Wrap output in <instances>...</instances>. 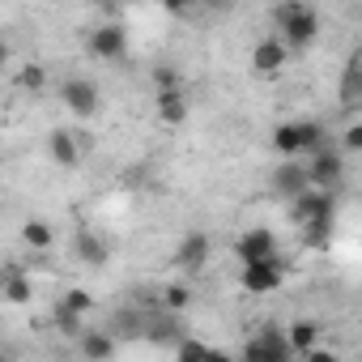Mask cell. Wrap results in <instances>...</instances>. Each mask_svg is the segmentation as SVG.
<instances>
[{"mask_svg":"<svg viewBox=\"0 0 362 362\" xmlns=\"http://www.w3.org/2000/svg\"><path fill=\"white\" fill-rule=\"evenodd\" d=\"M273 26L290 52H307L320 39V13L311 5H298V0H286V5L273 9Z\"/></svg>","mask_w":362,"mask_h":362,"instance_id":"6da1fadb","label":"cell"},{"mask_svg":"<svg viewBox=\"0 0 362 362\" xmlns=\"http://www.w3.org/2000/svg\"><path fill=\"white\" fill-rule=\"evenodd\" d=\"M239 358H243V362H294V345H290L286 328L264 324L256 337L243 341V354H239Z\"/></svg>","mask_w":362,"mask_h":362,"instance_id":"7a4b0ae2","label":"cell"},{"mask_svg":"<svg viewBox=\"0 0 362 362\" xmlns=\"http://www.w3.org/2000/svg\"><path fill=\"white\" fill-rule=\"evenodd\" d=\"M269 192H273L277 201H286V205H294L298 197H307V192H311V170H307V162H303V158L277 162V166L269 170Z\"/></svg>","mask_w":362,"mask_h":362,"instance_id":"3957f363","label":"cell"},{"mask_svg":"<svg viewBox=\"0 0 362 362\" xmlns=\"http://www.w3.org/2000/svg\"><path fill=\"white\" fill-rule=\"evenodd\" d=\"M303 162H307V170H311V188L337 192V188L345 184V158H341V145H332V149H324V153H315V158H303Z\"/></svg>","mask_w":362,"mask_h":362,"instance_id":"277c9868","label":"cell"},{"mask_svg":"<svg viewBox=\"0 0 362 362\" xmlns=\"http://www.w3.org/2000/svg\"><path fill=\"white\" fill-rule=\"evenodd\" d=\"M60 103L69 107V115L90 119V115L103 107V94H98V86H94L90 77H69V81L60 86Z\"/></svg>","mask_w":362,"mask_h":362,"instance_id":"5b68a950","label":"cell"},{"mask_svg":"<svg viewBox=\"0 0 362 362\" xmlns=\"http://www.w3.org/2000/svg\"><path fill=\"white\" fill-rule=\"evenodd\" d=\"M286 281V260H260V264H243L239 269V286L247 294H273L277 286Z\"/></svg>","mask_w":362,"mask_h":362,"instance_id":"8992f818","label":"cell"},{"mask_svg":"<svg viewBox=\"0 0 362 362\" xmlns=\"http://www.w3.org/2000/svg\"><path fill=\"white\" fill-rule=\"evenodd\" d=\"M86 47H90L94 60H124V56H128V35H124L119 22H103V26L90 30Z\"/></svg>","mask_w":362,"mask_h":362,"instance_id":"52a82bcc","label":"cell"},{"mask_svg":"<svg viewBox=\"0 0 362 362\" xmlns=\"http://www.w3.org/2000/svg\"><path fill=\"white\" fill-rule=\"evenodd\" d=\"M235 256L239 264H260V260H277V235L269 226H256V230H243L235 239Z\"/></svg>","mask_w":362,"mask_h":362,"instance_id":"ba28073f","label":"cell"},{"mask_svg":"<svg viewBox=\"0 0 362 362\" xmlns=\"http://www.w3.org/2000/svg\"><path fill=\"white\" fill-rule=\"evenodd\" d=\"M290 218H294V226H311V222L337 218V192H320V188H311L307 197H298V201L290 205Z\"/></svg>","mask_w":362,"mask_h":362,"instance_id":"9c48e42d","label":"cell"},{"mask_svg":"<svg viewBox=\"0 0 362 362\" xmlns=\"http://www.w3.org/2000/svg\"><path fill=\"white\" fill-rule=\"evenodd\" d=\"M209 256H214V239H209L205 230H188L184 239H179V247H175V264L184 269V273L205 269V264H209Z\"/></svg>","mask_w":362,"mask_h":362,"instance_id":"30bf717a","label":"cell"},{"mask_svg":"<svg viewBox=\"0 0 362 362\" xmlns=\"http://www.w3.org/2000/svg\"><path fill=\"white\" fill-rule=\"evenodd\" d=\"M286 56H290V47H286L277 35H269V39H260V43L252 47V73H256V77H277V73L286 69Z\"/></svg>","mask_w":362,"mask_h":362,"instance_id":"8fae6325","label":"cell"},{"mask_svg":"<svg viewBox=\"0 0 362 362\" xmlns=\"http://www.w3.org/2000/svg\"><path fill=\"white\" fill-rule=\"evenodd\" d=\"M73 256H77L86 269H103V264L111 260V247L103 243V235H94V230H77V235H73Z\"/></svg>","mask_w":362,"mask_h":362,"instance_id":"7c38bea8","label":"cell"},{"mask_svg":"<svg viewBox=\"0 0 362 362\" xmlns=\"http://www.w3.org/2000/svg\"><path fill=\"white\" fill-rule=\"evenodd\" d=\"M145 341H149V345H158V349H166V345H170V349H179L188 337L175 328L170 311H162V315H145Z\"/></svg>","mask_w":362,"mask_h":362,"instance_id":"4fadbf2b","label":"cell"},{"mask_svg":"<svg viewBox=\"0 0 362 362\" xmlns=\"http://www.w3.org/2000/svg\"><path fill=\"white\" fill-rule=\"evenodd\" d=\"M47 153H52V162H56L60 170H73V166L81 162V145H77V136L64 132V128L47 132Z\"/></svg>","mask_w":362,"mask_h":362,"instance_id":"5bb4252c","label":"cell"},{"mask_svg":"<svg viewBox=\"0 0 362 362\" xmlns=\"http://www.w3.org/2000/svg\"><path fill=\"white\" fill-rule=\"evenodd\" d=\"M77 345H81L86 362H111V358H115V349H119V341H115L107 328H90Z\"/></svg>","mask_w":362,"mask_h":362,"instance_id":"9a60e30c","label":"cell"},{"mask_svg":"<svg viewBox=\"0 0 362 362\" xmlns=\"http://www.w3.org/2000/svg\"><path fill=\"white\" fill-rule=\"evenodd\" d=\"M273 149L281 153V162L303 158V128H298V119H290V124H277V128H273Z\"/></svg>","mask_w":362,"mask_h":362,"instance_id":"2e32d148","label":"cell"},{"mask_svg":"<svg viewBox=\"0 0 362 362\" xmlns=\"http://www.w3.org/2000/svg\"><path fill=\"white\" fill-rule=\"evenodd\" d=\"M5 303H9V307H26V303H35V286H30V277H26L18 264L5 269Z\"/></svg>","mask_w":362,"mask_h":362,"instance_id":"e0dca14e","label":"cell"},{"mask_svg":"<svg viewBox=\"0 0 362 362\" xmlns=\"http://www.w3.org/2000/svg\"><path fill=\"white\" fill-rule=\"evenodd\" d=\"M153 107H158V119H162V124H170V128L188 119V94H184V90L158 94V98H153Z\"/></svg>","mask_w":362,"mask_h":362,"instance_id":"ac0fdd59","label":"cell"},{"mask_svg":"<svg viewBox=\"0 0 362 362\" xmlns=\"http://www.w3.org/2000/svg\"><path fill=\"white\" fill-rule=\"evenodd\" d=\"M115 341H136V337H145V315L136 311V307H124V311H115V320H111V328H107Z\"/></svg>","mask_w":362,"mask_h":362,"instance_id":"d6986e66","label":"cell"},{"mask_svg":"<svg viewBox=\"0 0 362 362\" xmlns=\"http://www.w3.org/2000/svg\"><path fill=\"white\" fill-rule=\"evenodd\" d=\"M286 337H290V345H294L298 358H307L311 349H320V324H315V320H294V324L286 328Z\"/></svg>","mask_w":362,"mask_h":362,"instance_id":"ffe728a7","label":"cell"},{"mask_svg":"<svg viewBox=\"0 0 362 362\" xmlns=\"http://www.w3.org/2000/svg\"><path fill=\"white\" fill-rule=\"evenodd\" d=\"M298 128H303V158H315V153H324V149L337 145L320 119H298Z\"/></svg>","mask_w":362,"mask_h":362,"instance_id":"44dd1931","label":"cell"},{"mask_svg":"<svg viewBox=\"0 0 362 362\" xmlns=\"http://www.w3.org/2000/svg\"><path fill=\"white\" fill-rule=\"evenodd\" d=\"M22 243H26L30 252H47V247L56 243V230H52L43 218H30V222L22 226Z\"/></svg>","mask_w":362,"mask_h":362,"instance_id":"7402d4cb","label":"cell"},{"mask_svg":"<svg viewBox=\"0 0 362 362\" xmlns=\"http://www.w3.org/2000/svg\"><path fill=\"white\" fill-rule=\"evenodd\" d=\"M303 230V243L311 252H324L332 243V230H337V218H324V222H311V226H298Z\"/></svg>","mask_w":362,"mask_h":362,"instance_id":"603a6c76","label":"cell"},{"mask_svg":"<svg viewBox=\"0 0 362 362\" xmlns=\"http://www.w3.org/2000/svg\"><path fill=\"white\" fill-rule=\"evenodd\" d=\"M52 324H56L64 337H73V341H81V337H86V328H81V315H73L64 303H56V307H52Z\"/></svg>","mask_w":362,"mask_h":362,"instance_id":"cb8c5ba5","label":"cell"},{"mask_svg":"<svg viewBox=\"0 0 362 362\" xmlns=\"http://www.w3.org/2000/svg\"><path fill=\"white\" fill-rule=\"evenodd\" d=\"M153 90L158 94H170V90H184V73H179V64H158L153 73Z\"/></svg>","mask_w":362,"mask_h":362,"instance_id":"d4e9b609","label":"cell"},{"mask_svg":"<svg viewBox=\"0 0 362 362\" xmlns=\"http://www.w3.org/2000/svg\"><path fill=\"white\" fill-rule=\"evenodd\" d=\"M341 98L345 103H362V60H354L341 77Z\"/></svg>","mask_w":362,"mask_h":362,"instance_id":"484cf974","label":"cell"},{"mask_svg":"<svg viewBox=\"0 0 362 362\" xmlns=\"http://www.w3.org/2000/svg\"><path fill=\"white\" fill-rule=\"evenodd\" d=\"M188 303H192V290H188V286H179V281H170V286L162 290V307H166L170 315H179V311H184Z\"/></svg>","mask_w":362,"mask_h":362,"instance_id":"4316f807","label":"cell"},{"mask_svg":"<svg viewBox=\"0 0 362 362\" xmlns=\"http://www.w3.org/2000/svg\"><path fill=\"white\" fill-rule=\"evenodd\" d=\"M60 303H64L73 315H90V311H94V294H90V290H81V286L64 290V294H60Z\"/></svg>","mask_w":362,"mask_h":362,"instance_id":"83f0119b","label":"cell"},{"mask_svg":"<svg viewBox=\"0 0 362 362\" xmlns=\"http://www.w3.org/2000/svg\"><path fill=\"white\" fill-rule=\"evenodd\" d=\"M175 362H209V345H205V341H192V337H188L184 345L175 349Z\"/></svg>","mask_w":362,"mask_h":362,"instance_id":"f1b7e54d","label":"cell"},{"mask_svg":"<svg viewBox=\"0 0 362 362\" xmlns=\"http://www.w3.org/2000/svg\"><path fill=\"white\" fill-rule=\"evenodd\" d=\"M18 81H22L26 90H35V94H39V90L47 86V69H43V64H26V69L18 73Z\"/></svg>","mask_w":362,"mask_h":362,"instance_id":"f546056e","label":"cell"},{"mask_svg":"<svg viewBox=\"0 0 362 362\" xmlns=\"http://www.w3.org/2000/svg\"><path fill=\"white\" fill-rule=\"evenodd\" d=\"M341 153H362V124H349L341 132Z\"/></svg>","mask_w":362,"mask_h":362,"instance_id":"4dcf8cb0","label":"cell"},{"mask_svg":"<svg viewBox=\"0 0 362 362\" xmlns=\"http://www.w3.org/2000/svg\"><path fill=\"white\" fill-rule=\"evenodd\" d=\"M303 362H341V358H337L332 349H324V345H320V349H311V354H307Z\"/></svg>","mask_w":362,"mask_h":362,"instance_id":"1f68e13d","label":"cell"}]
</instances>
